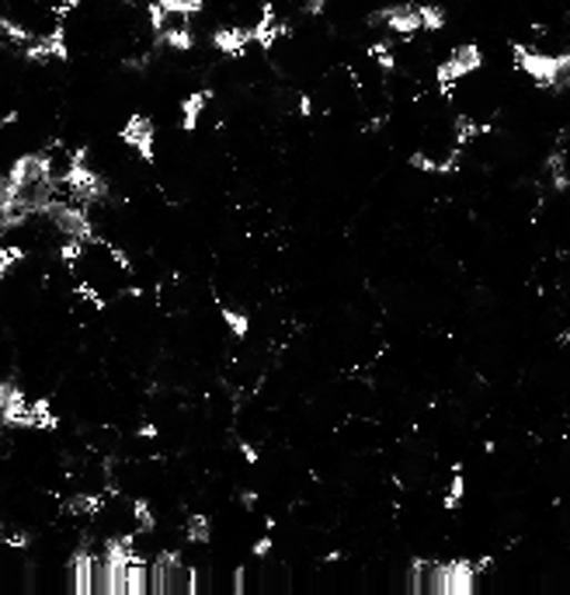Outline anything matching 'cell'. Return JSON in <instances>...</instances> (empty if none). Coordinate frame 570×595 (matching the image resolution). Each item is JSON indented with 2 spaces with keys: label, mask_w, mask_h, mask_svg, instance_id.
I'll list each match as a JSON object with an SVG mask.
<instances>
[{
  "label": "cell",
  "mask_w": 570,
  "mask_h": 595,
  "mask_svg": "<svg viewBox=\"0 0 570 595\" xmlns=\"http://www.w3.org/2000/svg\"><path fill=\"white\" fill-rule=\"evenodd\" d=\"M196 592H199L196 567L184 564L181 554L164 551L153 561V595H196Z\"/></svg>",
  "instance_id": "obj_1"
},
{
  "label": "cell",
  "mask_w": 570,
  "mask_h": 595,
  "mask_svg": "<svg viewBox=\"0 0 570 595\" xmlns=\"http://www.w3.org/2000/svg\"><path fill=\"white\" fill-rule=\"evenodd\" d=\"M153 32L160 39V46L188 49L192 46V11L174 8V4L153 8Z\"/></svg>",
  "instance_id": "obj_2"
},
{
  "label": "cell",
  "mask_w": 570,
  "mask_h": 595,
  "mask_svg": "<svg viewBox=\"0 0 570 595\" xmlns=\"http://www.w3.org/2000/svg\"><path fill=\"white\" fill-rule=\"evenodd\" d=\"M449 588H452V564L418 561L411 567V592L414 595H449Z\"/></svg>",
  "instance_id": "obj_3"
},
{
  "label": "cell",
  "mask_w": 570,
  "mask_h": 595,
  "mask_svg": "<svg viewBox=\"0 0 570 595\" xmlns=\"http://www.w3.org/2000/svg\"><path fill=\"white\" fill-rule=\"evenodd\" d=\"M126 140L140 150V153H147L150 157V147H153V132H150V122L147 119H132L129 126H126Z\"/></svg>",
  "instance_id": "obj_4"
}]
</instances>
